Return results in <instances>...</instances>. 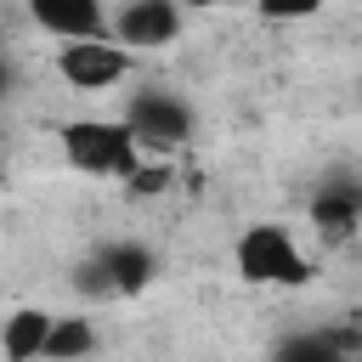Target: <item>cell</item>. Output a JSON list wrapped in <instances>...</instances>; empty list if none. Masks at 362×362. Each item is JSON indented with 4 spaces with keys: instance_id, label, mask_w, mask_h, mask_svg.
I'll list each match as a JSON object with an SVG mask.
<instances>
[{
    "instance_id": "obj_13",
    "label": "cell",
    "mask_w": 362,
    "mask_h": 362,
    "mask_svg": "<svg viewBox=\"0 0 362 362\" xmlns=\"http://www.w3.org/2000/svg\"><path fill=\"white\" fill-rule=\"evenodd\" d=\"M181 6H198V11H209V6H226V0H181Z\"/></svg>"
},
{
    "instance_id": "obj_5",
    "label": "cell",
    "mask_w": 362,
    "mask_h": 362,
    "mask_svg": "<svg viewBox=\"0 0 362 362\" xmlns=\"http://www.w3.org/2000/svg\"><path fill=\"white\" fill-rule=\"evenodd\" d=\"M107 34L124 51H158L181 34V0H124L119 17L107 23Z\"/></svg>"
},
{
    "instance_id": "obj_8",
    "label": "cell",
    "mask_w": 362,
    "mask_h": 362,
    "mask_svg": "<svg viewBox=\"0 0 362 362\" xmlns=\"http://www.w3.org/2000/svg\"><path fill=\"white\" fill-rule=\"evenodd\" d=\"M45 328H51V317L45 311H11L6 317V328H0V356H11V362H34L40 356V345H45Z\"/></svg>"
},
{
    "instance_id": "obj_9",
    "label": "cell",
    "mask_w": 362,
    "mask_h": 362,
    "mask_svg": "<svg viewBox=\"0 0 362 362\" xmlns=\"http://www.w3.org/2000/svg\"><path fill=\"white\" fill-rule=\"evenodd\" d=\"M90 351H96V328H90V317H51L45 345H40L45 362H74V356H90Z\"/></svg>"
},
{
    "instance_id": "obj_10",
    "label": "cell",
    "mask_w": 362,
    "mask_h": 362,
    "mask_svg": "<svg viewBox=\"0 0 362 362\" xmlns=\"http://www.w3.org/2000/svg\"><path fill=\"white\" fill-rule=\"evenodd\" d=\"M356 215H362V192H356V187H328V192H317V204H311V221L328 226V232L356 226Z\"/></svg>"
},
{
    "instance_id": "obj_4",
    "label": "cell",
    "mask_w": 362,
    "mask_h": 362,
    "mask_svg": "<svg viewBox=\"0 0 362 362\" xmlns=\"http://www.w3.org/2000/svg\"><path fill=\"white\" fill-rule=\"evenodd\" d=\"M124 124L141 147H181L192 136V107L175 90H136L124 107Z\"/></svg>"
},
{
    "instance_id": "obj_1",
    "label": "cell",
    "mask_w": 362,
    "mask_h": 362,
    "mask_svg": "<svg viewBox=\"0 0 362 362\" xmlns=\"http://www.w3.org/2000/svg\"><path fill=\"white\" fill-rule=\"evenodd\" d=\"M232 266H238L243 283H272V288H300V283H311V260L300 255L294 232H288V226H272V221L238 232Z\"/></svg>"
},
{
    "instance_id": "obj_7",
    "label": "cell",
    "mask_w": 362,
    "mask_h": 362,
    "mask_svg": "<svg viewBox=\"0 0 362 362\" xmlns=\"http://www.w3.org/2000/svg\"><path fill=\"white\" fill-rule=\"evenodd\" d=\"M28 17L45 34H57V40H96V34H107L102 0H28Z\"/></svg>"
},
{
    "instance_id": "obj_3",
    "label": "cell",
    "mask_w": 362,
    "mask_h": 362,
    "mask_svg": "<svg viewBox=\"0 0 362 362\" xmlns=\"http://www.w3.org/2000/svg\"><path fill=\"white\" fill-rule=\"evenodd\" d=\"M57 74L74 85V90H107L130 74V51L113 40V34H96V40H62L57 51Z\"/></svg>"
},
{
    "instance_id": "obj_11",
    "label": "cell",
    "mask_w": 362,
    "mask_h": 362,
    "mask_svg": "<svg viewBox=\"0 0 362 362\" xmlns=\"http://www.w3.org/2000/svg\"><path fill=\"white\" fill-rule=\"evenodd\" d=\"M260 11H266L272 23H300V17H317L322 0H260Z\"/></svg>"
},
{
    "instance_id": "obj_6",
    "label": "cell",
    "mask_w": 362,
    "mask_h": 362,
    "mask_svg": "<svg viewBox=\"0 0 362 362\" xmlns=\"http://www.w3.org/2000/svg\"><path fill=\"white\" fill-rule=\"evenodd\" d=\"M147 277H153V249H141V243H107L90 266H85V288H96V294H136V288H147Z\"/></svg>"
},
{
    "instance_id": "obj_2",
    "label": "cell",
    "mask_w": 362,
    "mask_h": 362,
    "mask_svg": "<svg viewBox=\"0 0 362 362\" xmlns=\"http://www.w3.org/2000/svg\"><path fill=\"white\" fill-rule=\"evenodd\" d=\"M62 158L79 175H130L141 164V141L124 119H74L62 124Z\"/></svg>"
},
{
    "instance_id": "obj_12",
    "label": "cell",
    "mask_w": 362,
    "mask_h": 362,
    "mask_svg": "<svg viewBox=\"0 0 362 362\" xmlns=\"http://www.w3.org/2000/svg\"><path fill=\"white\" fill-rule=\"evenodd\" d=\"M11 85H17V74H11V62H6V57H0V102H6V96H11Z\"/></svg>"
}]
</instances>
